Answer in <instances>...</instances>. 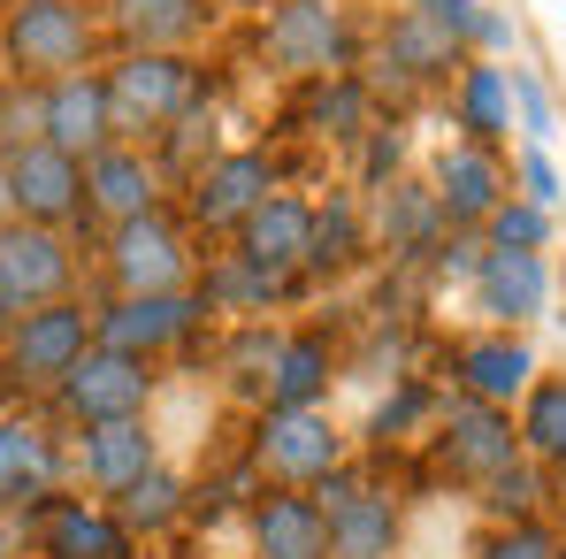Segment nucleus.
Returning <instances> with one entry per match:
<instances>
[{
  "label": "nucleus",
  "instance_id": "obj_1",
  "mask_svg": "<svg viewBox=\"0 0 566 559\" xmlns=\"http://www.w3.org/2000/svg\"><path fill=\"white\" fill-rule=\"evenodd\" d=\"M99 8L93 0H8L0 15V62L23 85H54L70 70H99Z\"/></svg>",
  "mask_w": 566,
  "mask_h": 559
},
{
  "label": "nucleus",
  "instance_id": "obj_2",
  "mask_svg": "<svg viewBox=\"0 0 566 559\" xmlns=\"http://www.w3.org/2000/svg\"><path fill=\"white\" fill-rule=\"evenodd\" d=\"M99 277L115 299H154V291H191L199 283V238L177 207L130 215L115 230H99Z\"/></svg>",
  "mask_w": 566,
  "mask_h": 559
},
{
  "label": "nucleus",
  "instance_id": "obj_3",
  "mask_svg": "<svg viewBox=\"0 0 566 559\" xmlns=\"http://www.w3.org/2000/svg\"><path fill=\"white\" fill-rule=\"evenodd\" d=\"M99 77H107V107H115V138H130V146H154L177 115L207 100V77L191 54H115Z\"/></svg>",
  "mask_w": 566,
  "mask_h": 559
},
{
  "label": "nucleus",
  "instance_id": "obj_4",
  "mask_svg": "<svg viewBox=\"0 0 566 559\" xmlns=\"http://www.w3.org/2000/svg\"><path fill=\"white\" fill-rule=\"evenodd\" d=\"M93 345V314L77 299H54V307H23L0 338V391L8 398H31V391H54L62 375L85 361Z\"/></svg>",
  "mask_w": 566,
  "mask_h": 559
},
{
  "label": "nucleus",
  "instance_id": "obj_5",
  "mask_svg": "<svg viewBox=\"0 0 566 559\" xmlns=\"http://www.w3.org/2000/svg\"><path fill=\"white\" fill-rule=\"evenodd\" d=\"M353 46H360V31H353L345 0H276L261 15V54L276 62L283 77H298V85L353 70Z\"/></svg>",
  "mask_w": 566,
  "mask_h": 559
},
{
  "label": "nucleus",
  "instance_id": "obj_6",
  "mask_svg": "<svg viewBox=\"0 0 566 559\" xmlns=\"http://www.w3.org/2000/svg\"><path fill=\"white\" fill-rule=\"evenodd\" d=\"M337 460H353V453H345V437H337V422L322 406H261V422H253V467H261V483L314 490Z\"/></svg>",
  "mask_w": 566,
  "mask_h": 559
},
{
  "label": "nucleus",
  "instance_id": "obj_7",
  "mask_svg": "<svg viewBox=\"0 0 566 559\" xmlns=\"http://www.w3.org/2000/svg\"><path fill=\"white\" fill-rule=\"evenodd\" d=\"M207 322V299L199 291H154V299H99L93 307V345H115L130 361H169L185 353Z\"/></svg>",
  "mask_w": 566,
  "mask_h": 559
},
{
  "label": "nucleus",
  "instance_id": "obj_8",
  "mask_svg": "<svg viewBox=\"0 0 566 559\" xmlns=\"http://www.w3.org/2000/svg\"><path fill=\"white\" fill-rule=\"evenodd\" d=\"M429 445H437V467L452 483L482 490L490 475L521 460V429H513V406H482V398H444L437 422H429Z\"/></svg>",
  "mask_w": 566,
  "mask_h": 559
},
{
  "label": "nucleus",
  "instance_id": "obj_9",
  "mask_svg": "<svg viewBox=\"0 0 566 559\" xmlns=\"http://www.w3.org/2000/svg\"><path fill=\"white\" fill-rule=\"evenodd\" d=\"M269 191H276V162H269L261 146H230V154H214L207 169H191V177H185L191 238H230Z\"/></svg>",
  "mask_w": 566,
  "mask_h": 559
},
{
  "label": "nucleus",
  "instance_id": "obj_10",
  "mask_svg": "<svg viewBox=\"0 0 566 559\" xmlns=\"http://www.w3.org/2000/svg\"><path fill=\"white\" fill-rule=\"evenodd\" d=\"M460 62H468V46L452 39V31H437L421 8H398L390 23H382V54H376V70H368V93H398V100H413V93H429V85H452L460 77Z\"/></svg>",
  "mask_w": 566,
  "mask_h": 559
},
{
  "label": "nucleus",
  "instance_id": "obj_11",
  "mask_svg": "<svg viewBox=\"0 0 566 559\" xmlns=\"http://www.w3.org/2000/svg\"><path fill=\"white\" fill-rule=\"evenodd\" d=\"M46 398H54L77 429H93V422H130V414H146V398H154V361H130V353H115V345H85V361L62 375Z\"/></svg>",
  "mask_w": 566,
  "mask_h": 559
},
{
  "label": "nucleus",
  "instance_id": "obj_12",
  "mask_svg": "<svg viewBox=\"0 0 566 559\" xmlns=\"http://www.w3.org/2000/svg\"><path fill=\"white\" fill-rule=\"evenodd\" d=\"M154 207H169V169L154 146L115 138L85 162V230H115V222L154 215Z\"/></svg>",
  "mask_w": 566,
  "mask_h": 559
},
{
  "label": "nucleus",
  "instance_id": "obj_13",
  "mask_svg": "<svg viewBox=\"0 0 566 559\" xmlns=\"http://www.w3.org/2000/svg\"><path fill=\"white\" fill-rule=\"evenodd\" d=\"M8 191H15V215L23 222H46V230H70V238H93L85 230V162H70L62 146H23L8 162Z\"/></svg>",
  "mask_w": 566,
  "mask_h": 559
},
{
  "label": "nucleus",
  "instance_id": "obj_14",
  "mask_svg": "<svg viewBox=\"0 0 566 559\" xmlns=\"http://www.w3.org/2000/svg\"><path fill=\"white\" fill-rule=\"evenodd\" d=\"M0 283L15 291V307H54L77 291V238L46 230V222H8L0 230Z\"/></svg>",
  "mask_w": 566,
  "mask_h": 559
},
{
  "label": "nucleus",
  "instance_id": "obj_15",
  "mask_svg": "<svg viewBox=\"0 0 566 559\" xmlns=\"http://www.w3.org/2000/svg\"><path fill=\"white\" fill-rule=\"evenodd\" d=\"M123 54H185L214 31V0H93Z\"/></svg>",
  "mask_w": 566,
  "mask_h": 559
},
{
  "label": "nucleus",
  "instance_id": "obj_16",
  "mask_svg": "<svg viewBox=\"0 0 566 559\" xmlns=\"http://www.w3.org/2000/svg\"><path fill=\"white\" fill-rule=\"evenodd\" d=\"M444 375H452V398H482V406H513L528 383H536V353L521 330H482V338H460L444 353Z\"/></svg>",
  "mask_w": 566,
  "mask_h": 559
},
{
  "label": "nucleus",
  "instance_id": "obj_17",
  "mask_svg": "<svg viewBox=\"0 0 566 559\" xmlns=\"http://www.w3.org/2000/svg\"><path fill=\"white\" fill-rule=\"evenodd\" d=\"M39 123H46V146H62L70 162H93L99 146H115L107 77L99 70H70V77L39 85Z\"/></svg>",
  "mask_w": 566,
  "mask_h": 559
},
{
  "label": "nucleus",
  "instance_id": "obj_18",
  "mask_svg": "<svg viewBox=\"0 0 566 559\" xmlns=\"http://www.w3.org/2000/svg\"><path fill=\"white\" fill-rule=\"evenodd\" d=\"M429 191H437V207H444L452 230H482V222L497 215V199H513V169L497 162V146L460 138V146L437 154V185Z\"/></svg>",
  "mask_w": 566,
  "mask_h": 559
},
{
  "label": "nucleus",
  "instance_id": "obj_19",
  "mask_svg": "<svg viewBox=\"0 0 566 559\" xmlns=\"http://www.w3.org/2000/svg\"><path fill=\"white\" fill-rule=\"evenodd\" d=\"M306 230H314V207L291 199V191H269V199L230 230V253H238L245 269H261V277L291 283L306 269Z\"/></svg>",
  "mask_w": 566,
  "mask_h": 559
},
{
  "label": "nucleus",
  "instance_id": "obj_20",
  "mask_svg": "<svg viewBox=\"0 0 566 559\" xmlns=\"http://www.w3.org/2000/svg\"><path fill=\"white\" fill-rule=\"evenodd\" d=\"M23 537H39L46 559H130L123 521H115L107 506L70 498V490H54L46 506H31V514H23Z\"/></svg>",
  "mask_w": 566,
  "mask_h": 559
},
{
  "label": "nucleus",
  "instance_id": "obj_21",
  "mask_svg": "<svg viewBox=\"0 0 566 559\" xmlns=\"http://www.w3.org/2000/svg\"><path fill=\"white\" fill-rule=\"evenodd\" d=\"M161 460V445H154V429H146V414H130V422H93V429H77V483L99 490V498H115L123 483H138L146 467Z\"/></svg>",
  "mask_w": 566,
  "mask_h": 559
},
{
  "label": "nucleus",
  "instance_id": "obj_22",
  "mask_svg": "<svg viewBox=\"0 0 566 559\" xmlns=\"http://www.w3.org/2000/svg\"><path fill=\"white\" fill-rule=\"evenodd\" d=\"M62 445L46 437V429H31V422H0V514L15 521V514H31V506H46L54 490H62Z\"/></svg>",
  "mask_w": 566,
  "mask_h": 559
},
{
  "label": "nucleus",
  "instance_id": "obj_23",
  "mask_svg": "<svg viewBox=\"0 0 566 559\" xmlns=\"http://www.w3.org/2000/svg\"><path fill=\"white\" fill-rule=\"evenodd\" d=\"M245 521H253V559H329V521L306 490L261 483Z\"/></svg>",
  "mask_w": 566,
  "mask_h": 559
},
{
  "label": "nucleus",
  "instance_id": "obj_24",
  "mask_svg": "<svg viewBox=\"0 0 566 559\" xmlns=\"http://www.w3.org/2000/svg\"><path fill=\"white\" fill-rule=\"evenodd\" d=\"M474 307H482L497 330H528V322L552 307V269H544V253H482V269H474Z\"/></svg>",
  "mask_w": 566,
  "mask_h": 559
},
{
  "label": "nucleus",
  "instance_id": "obj_25",
  "mask_svg": "<svg viewBox=\"0 0 566 559\" xmlns=\"http://www.w3.org/2000/svg\"><path fill=\"white\" fill-rule=\"evenodd\" d=\"M452 131L474 146H497L513 131V93H505V62H482L468 54L460 77H452Z\"/></svg>",
  "mask_w": 566,
  "mask_h": 559
},
{
  "label": "nucleus",
  "instance_id": "obj_26",
  "mask_svg": "<svg viewBox=\"0 0 566 559\" xmlns=\"http://www.w3.org/2000/svg\"><path fill=\"white\" fill-rule=\"evenodd\" d=\"M107 514L123 521V537H130V545H138V537H169V529L191 514V490H185V475H177V467L154 460L138 483H123V490L107 498Z\"/></svg>",
  "mask_w": 566,
  "mask_h": 559
},
{
  "label": "nucleus",
  "instance_id": "obj_27",
  "mask_svg": "<svg viewBox=\"0 0 566 559\" xmlns=\"http://www.w3.org/2000/svg\"><path fill=\"white\" fill-rule=\"evenodd\" d=\"M444 207H437V191L429 185H382V246H390V261H429L437 246H444Z\"/></svg>",
  "mask_w": 566,
  "mask_h": 559
},
{
  "label": "nucleus",
  "instance_id": "obj_28",
  "mask_svg": "<svg viewBox=\"0 0 566 559\" xmlns=\"http://www.w3.org/2000/svg\"><path fill=\"white\" fill-rule=\"evenodd\" d=\"M322 521H329V559H398V498L376 483Z\"/></svg>",
  "mask_w": 566,
  "mask_h": 559
},
{
  "label": "nucleus",
  "instance_id": "obj_29",
  "mask_svg": "<svg viewBox=\"0 0 566 559\" xmlns=\"http://www.w3.org/2000/svg\"><path fill=\"white\" fill-rule=\"evenodd\" d=\"M329 375H337L329 338H322V330H298V338H283L261 406H322V398H329Z\"/></svg>",
  "mask_w": 566,
  "mask_h": 559
},
{
  "label": "nucleus",
  "instance_id": "obj_30",
  "mask_svg": "<svg viewBox=\"0 0 566 559\" xmlns=\"http://www.w3.org/2000/svg\"><path fill=\"white\" fill-rule=\"evenodd\" d=\"M360 253H368V215H360L353 191H329L314 207V230H306V269L314 277H345Z\"/></svg>",
  "mask_w": 566,
  "mask_h": 559
},
{
  "label": "nucleus",
  "instance_id": "obj_31",
  "mask_svg": "<svg viewBox=\"0 0 566 559\" xmlns=\"http://www.w3.org/2000/svg\"><path fill=\"white\" fill-rule=\"evenodd\" d=\"M306 123H314L322 138H337V146H360V138L376 131V93H368V77H353V70L314 77V85H306Z\"/></svg>",
  "mask_w": 566,
  "mask_h": 559
},
{
  "label": "nucleus",
  "instance_id": "obj_32",
  "mask_svg": "<svg viewBox=\"0 0 566 559\" xmlns=\"http://www.w3.org/2000/svg\"><path fill=\"white\" fill-rule=\"evenodd\" d=\"M513 429H521V460L566 467V375H536V383L521 391Z\"/></svg>",
  "mask_w": 566,
  "mask_h": 559
},
{
  "label": "nucleus",
  "instance_id": "obj_33",
  "mask_svg": "<svg viewBox=\"0 0 566 559\" xmlns=\"http://www.w3.org/2000/svg\"><path fill=\"white\" fill-rule=\"evenodd\" d=\"M191 291L207 299V314H245V322H253V314H269V307H276L291 283L261 277V269H245L238 253H222V261L207 269V283H191Z\"/></svg>",
  "mask_w": 566,
  "mask_h": 559
},
{
  "label": "nucleus",
  "instance_id": "obj_34",
  "mask_svg": "<svg viewBox=\"0 0 566 559\" xmlns=\"http://www.w3.org/2000/svg\"><path fill=\"white\" fill-rule=\"evenodd\" d=\"M482 246L490 253H544L552 246V207H536V199H497V215L482 222Z\"/></svg>",
  "mask_w": 566,
  "mask_h": 559
},
{
  "label": "nucleus",
  "instance_id": "obj_35",
  "mask_svg": "<svg viewBox=\"0 0 566 559\" xmlns=\"http://www.w3.org/2000/svg\"><path fill=\"white\" fill-rule=\"evenodd\" d=\"M276 353H283V330H269V322H238V338L222 345V375L238 383V391H269V369H276Z\"/></svg>",
  "mask_w": 566,
  "mask_h": 559
},
{
  "label": "nucleus",
  "instance_id": "obj_36",
  "mask_svg": "<svg viewBox=\"0 0 566 559\" xmlns=\"http://www.w3.org/2000/svg\"><path fill=\"white\" fill-rule=\"evenodd\" d=\"M536 506H544V467L536 460H513L505 475L482 483V514L490 521H536Z\"/></svg>",
  "mask_w": 566,
  "mask_h": 559
},
{
  "label": "nucleus",
  "instance_id": "obj_37",
  "mask_svg": "<svg viewBox=\"0 0 566 559\" xmlns=\"http://www.w3.org/2000/svg\"><path fill=\"white\" fill-rule=\"evenodd\" d=\"M437 406H444V398H437V391H429L421 375H406V383H398V391H390V398L376 406V422H368V437H376V445H398L406 429H421V422H437Z\"/></svg>",
  "mask_w": 566,
  "mask_h": 559
},
{
  "label": "nucleus",
  "instance_id": "obj_38",
  "mask_svg": "<svg viewBox=\"0 0 566 559\" xmlns=\"http://www.w3.org/2000/svg\"><path fill=\"white\" fill-rule=\"evenodd\" d=\"M39 138H46V123H39V85H23V77L0 70V162H15V154L39 146Z\"/></svg>",
  "mask_w": 566,
  "mask_h": 559
},
{
  "label": "nucleus",
  "instance_id": "obj_39",
  "mask_svg": "<svg viewBox=\"0 0 566 559\" xmlns=\"http://www.w3.org/2000/svg\"><path fill=\"white\" fill-rule=\"evenodd\" d=\"M413 8H421L437 31H452L468 54L474 46H505V15H490L482 0H413Z\"/></svg>",
  "mask_w": 566,
  "mask_h": 559
},
{
  "label": "nucleus",
  "instance_id": "obj_40",
  "mask_svg": "<svg viewBox=\"0 0 566 559\" xmlns=\"http://www.w3.org/2000/svg\"><path fill=\"white\" fill-rule=\"evenodd\" d=\"M474 559H559V537L544 521H497Z\"/></svg>",
  "mask_w": 566,
  "mask_h": 559
},
{
  "label": "nucleus",
  "instance_id": "obj_41",
  "mask_svg": "<svg viewBox=\"0 0 566 559\" xmlns=\"http://www.w3.org/2000/svg\"><path fill=\"white\" fill-rule=\"evenodd\" d=\"M505 93H513V107H521V131H528V146H544L552 138V93L536 85V70H505Z\"/></svg>",
  "mask_w": 566,
  "mask_h": 559
},
{
  "label": "nucleus",
  "instance_id": "obj_42",
  "mask_svg": "<svg viewBox=\"0 0 566 559\" xmlns=\"http://www.w3.org/2000/svg\"><path fill=\"white\" fill-rule=\"evenodd\" d=\"M398 162H406V131H398V123H376V131H368V162H360V185L368 191L398 185Z\"/></svg>",
  "mask_w": 566,
  "mask_h": 559
},
{
  "label": "nucleus",
  "instance_id": "obj_43",
  "mask_svg": "<svg viewBox=\"0 0 566 559\" xmlns=\"http://www.w3.org/2000/svg\"><path fill=\"white\" fill-rule=\"evenodd\" d=\"M513 185H521V199H536V207H559V191H566L544 146H521V162H513Z\"/></svg>",
  "mask_w": 566,
  "mask_h": 559
},
{
  "label": "nucleus",
  "instance_id": "obj_44",
  "mask_svg": "<svg viewBox=\"0 0 566 559\" xmlns=\"http://www.w3.org/2000/svg\"><path fill=\"white\" fill-rule=\"evenodd\" d=\"M482 253H490V246H482V230H444V246H437L429 261H437V277H468L474 283Z\"/></svg>",
  "mask_w": 566,
  "mask_h": 559
},
{
  "label": "nucleus",
  "instance_id": "obj_45",
  "mask_svg": "<svg viewBox=\"0 0 566 559\" xmlns=\"http://www.w3.org/2000/svg\"><path fill=\"white\" fill-rule=\"evenodd\" d=\"M15 222V191H8V162H0V230Z\"/></svg>",
  "mask_w": 566,
  "mask_h": 559
},
{
  "label": "nucleus",
  "instance_id": "obj_46",
  "mask_svg": "<svg viewBox=\"0 0 566 559\" xmlns=\"http://www.w3.org/2000/svg\"><path fill=\"white\" fill-rule=\"evenodd\" d=\"M15 314H23V307H15V291L0 283V338H8V322H15Z\"/></svg>",
  "mask_w": 566,
  "mask_h": 559
},
{
  "label": "nucleus",
  "instance_id": "obj_47",
  "mask_svg": "<svg viewBox=\"0 0 566 559\" xmlns=\"http://www.w3.org/2000/svg\"><path fill=\"white\" fill-rule=\"evenodd\" d=\"M0 559H15V521L0 514Z\"/></svg>",
  "mask_w": 566,
  "mask_h": 559
},
{
  "label": "nucleus",
  "instance_id": "obj_48",
  "mask_svg": "<svg viewBox=\"0 0 566 559\" xmlns=\"http://www.w3.org/2000/svg\"><path fill=\"white\" fill-rule=\"evenodd\" d=\"M559 559H566V537H559Z\"/></svg>",
  "mask_w": 566,
  "mask_h": 559
}]
</instances>
